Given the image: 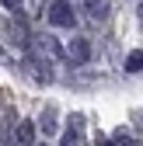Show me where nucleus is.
<instances>
[{
    "label": "nucleus",
    "mask_w": 143,
    "mask_h": 146,
    "mask_svg": "<svg viewBox=\"0 0 143 146\" xmlns=\"http://www.w3.org/2000/svg\"><path fill=\"white\" fill-rule=\"evenodd\" d=\"M112 143L126 146V143H133V139H129V132H126V129H115V132H112Z\"/></svg>",
    "instance_id": "nucleus-11"
},
{
    "label": "nucleus",
    "mask_w": 143,
    "mask_h": 146,
    "mask_svg": "<svg viewBox=\"0 0 143 146\" xmlns=\"http://www.w3.org/2000/svg\"><path fill=\"white\" fill-rule=\"evenodd\" d=\"M80 139H84V115L74 111V115H70V122H66V132H63L59 143H63V146H77Z\"/></svg>",
    "instance_id": "nucleus-4"
},
{
    "label": "nucleus",
    "mask_w": 143,
    "mask_h": 146,
    "mask_svg": "<svg viewBox=\"0 0 143 146\" xmlns=\"http://www.w3.org/2000/svg\"><path fill=\"white\" fill-rule=\"evenodd\" d=\"M42 132L56 136V108H45V115H42Z\"/></svg>",
    "instance_id": "nucleus-9"
},
{
    "label": "nucleus",
    "mask_w": 143,
    "mask_h": 146,
    "mask_svg": "<svg viewBox=\"0 0 143 146\" xmlns=\"http://www.w3.org/2000/svg\"><path fill=\"white\" fill-rule=\"evenodd\" d=\"M0 4H4L7 11H21V0H0Z\"/></svg>",
    "instance_id": "nucleus-12"
},
{
    "label": "nucleus",
    "mask_w": 143,
    "mask_h": 146,
    "mask_svg": "<svg viewBox=\"0 0 143 146\" xmlns=\"http://www.w3.org/2000/svg\"><path fill=\"white\" fill-rule=\"evenodd\" d=\"M136 70H143V49L129 52V59H126V73H136Z\"/></svg>",
    "instance_id": "nucleus-10"
},
{
    "label": "nucleus",
    "mask_w": 143,
    "mask_h": 146,
    "mask_svg": "<svg viewBox=\"0 0 143 146\" xmlns=\"http://www.w3.org/2000/svg\"><path fill=\"white\" fill-rule=\"evenodd\" d=\"M4 28V35L11 42H17V45H25V35H21V25H14V21H7V25H0Z\"/></svg>",
    "instance_id": "nucleus-8"
},
{
    "label": "nucleus",
    "mask_w": 143,
    "mask_h": 146,
    "mask_svg": "<svg viewBox=\"0 0 143 146\" xmlns=\"http://www.w3.org/2000/svg\"><path fill=\"white\" fill-rule=\"evenodd\" d=\"M0 59H4V45H0Z\"/></svg>",
    "instance_id": "nucleus-13"
},
{
    "label": "nucleus",
    "mask_w": 143,
    "mask_h": 146,
    "mask_svg": "<svg viewBox=\"0 0 143 146\" xmlns=\"http://www.w3.org/2000/svg\"><path fill=\"white\" fill-rule=\"evenodd\" d=\"M84 7H87L91 17H105L108 14V0H84Z\"/></svg>",
    "instance_id": "nucleus-7"
},
{
    "label": "nucleus",
    "mask_w": 143,
    "mask_h": 146,
    "mask_svg": "<svg viewBox=\"0 0 143 146\" xmlns=\"http://www.w3.org/2000/svg\"><path fill=\"white\" fill-rule=\"evenodd\" d=\"M66 52H70V59H77V63H84L87 56H91V42H87V38H74V42L66 45Z\"/></svg>",
    "instance_id": "nucleus-5"
},
{
    "label": "nucleus",
    "mask_w": 143,
    "mask_h": 146,
    "mask_svg": "<svg viewBox=\"0 0 143 146\" xmlns=\"http://www.w3.org/2000/svg\"><path fill=\"white\" fill-rule=\"evenodd\" d=\"M14 143H35V125H31V122H17Z\"/></svg>",
    "instance_id": "nucleus-6"
},
{
    "label": "nucleus",
    "mask_w": 143,
    "mask_h": 146,
    "mask_svg": "<svg viewBox=\"0 0 143 146\" xmlns=\"http://www.w3.org/2000/svg\"><path fill=\"white\" fill-rule=\"evenodd\" d=\"M25 70H28V77H31V80H39V84H49V80H52L49 59H45V56H39V52L25 59Z\"/></svg>",
    "instance_id": "nucleus-3"
},
{
    "label": "nucleus",
    "mask_w": 143,
    "mask_h": 146,
    "mask_svg": "<svg viewBox=\"0 0 143 146\" xmlns=\"http://www.w3.org/2000/svg\"><path fill=\"white\" fill-rule=\"evenodd\" d=\"M31 49L39 52V56H45V59H63V45L56 42V35H45V31H39V35H31Z\"/></svg>",
    "instance_id": "nucleus-1"
},
{
    "label": "nucleus",
    "mask_w": 143,
    "mask_h": 146,
    "mask_svg": "<svg viewBox=\"0 0 143 146\" xmlns=\"http://www.w3.org/2000/svg\"><path fill=\"white\" fill-rule=\"evenodd\" d=\"M49 21L56 25V28H74V21H77L74 7H70L66 0H52V4H49Z\"/></svg>",
    "instance_id": "nucleus-2"
}]
</instances>
